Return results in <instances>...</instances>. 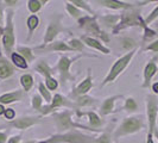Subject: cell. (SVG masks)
<instances>
[{
    "instance_id": "cell-1",
    "label": "cell",
    "mask_w": 158,
    "mask_h": 143,
    "mask_svg": "<svg viewBox=\"0 0 158 143\" xmlns=\"http://www.w3.org/2000/svg\"><path fill=\"white\" fill-rule=\"evenodd\" d=\"M145 128V123L142 116L137 117H127L123 120V123L119 125V128L114 132V138H119L121 136L131 135L140 131L142 129Z\"/></svg>"
},
{
    "instance_id": "cell-2",
    "label": "cell",
    "mask_w": 158,
    "mask_h": 143,
    "mask_svg": "<svg viewBox=\"0 0 158 143\" xmlns=\"http://www.w3.org/2000/svg\"><path fill=\"white\" fill-rule=\"evenodd\" d=\"M38 143H96L90 136H86L79 131H69L67 134H57L51 136L47 141Z\"/></svg>"
},
{
    "instance_id": "cell-3",
    "label": "cell",
    "mask_w": 158,
    "mask_h": 143,
    "mask_svg": "<svg viewBox=\"0 0 158 143\" xmlns=\"http://www.w3.org/2000/svg\"><path fill=\"white\" fill-rule=\"evenodd\" d=\"M135 53H137V49L132 50V51H128L126 55L121 56L120 58H118L117 62L112 66L111 71L108 73V75L105 78L103 82L101 84V86H105V85H107L108 82H112V81H114V80L117 79V76H118L119 74L128 66V63L131 62V60L133 58V56H135Z\"/></svg>"
},
{
    "instance_id": "cell-4",
    "label": "cell",
    "mask_w": 158,
    "mask_h": 143,
    "mask_svg": "<svg viewBox=\"0 0 158 143\" xmlns=\"http://www.w3.org/2000/svg\"><path fill=\"white\" fill-rule=\"evenodd\" d=\"M144 20V18L140 15V10L138 8H131L127 10L126 12H124L120 16V23L118 24L117 29L114 30V32H118L123 29H126L130 26H140Z\"/></svg>"
},
{
    "instance_id": "cell-5",
    "label": "cell",
    "mask_w": 158,
    "mask_h": 143,
    "mask_svg": "<svg viewBox=\"0 0 158 143\" xmlns=\"http://www.w3.org/2000/svg\"><path fill=\"white\" fill-rule=\"evenodd\" d=\"M146 116H148V134L155 132L156 122L158 117V102L156 97L152 94H149L146 97Z\"/></svg>"
},
{
    "instance_id": "cell-6",
    "label": "cell",
    "mask_w": 158,
    "mask_h": 143,
    "mask_svg": "<svg viewBox=\"0 0 158 143\" xmlns=\"http://www.w3.org/2000/svg\"><path fill=\"white\" fill-rule=\"evenodd\" d=\"M12 19H13V12L10 11L6 16V28L2 33V46L7 54L12 53V48L15 46V31H13Z\"/></svg>"
},
{
    "instance_id": "cell-7",
    "label": "cell",
    "mask_w": 158,
    "mask_h": 143,
    "mask_svg": "<svg viewBox=\"0 0 158 143\" xmlns=\"http://www.w3.org/2000/svg\"><path fill=\"white\" fill-rule=\"evenodd\" d=\"M55 122L60 131L69 130V129H75V128L87 129L86 127L76 124V123H74V122L71 120V111H64V112H62V113L55 115Z\"/></svg>"
},
{
    "instance_id": "cell-8",
    "label": "cell",
    "mask_w": 158,
    "mask_h": 143,
    "mask_svg": "<svg viewBox=\"0 0 158 143\" xmlns=\"http://www.w3.org/2000/svg\"><path fill=\"white\" fill-rule=\"evenodd\" d=\"M79 23H80V26H81V28H83L85 30H87L88 32L95 33L96 36H99V37H100L101 40L105 41V42H108V37H107V35L99 29L98 23L94 20V18H89V17L82 18V17H81V18L79 19Z\"/></svg>"
},
{
    "instance_id": "cell-9",
    "label": "cell",
    "mask_w": 158,
    "mask_h": 143,
    "mask_svg": "<svg viewBox=\"0 0 158 143\" xmlns=\"http://www.w3.org/2000/svg\"><path fill=\"white\" fill-rule=\"evenodd\" d=\"M156 61H157V57L151 58L150 61L148 62V64L145 66V68H144V73H143L144 81L142 84L143 88H151V81H152L153 76L157 74L158 72V66Z\"/></svg>"
},
{
    "instance_id": "cell-10",
    "label": "cell",
    "mask_w": 158,
    "mask_h": 143,
    "mask_svg": "<svg viewBox=\"0 0 158 143\" xmlns=\"http://www.w3.org/2000/svg\"><path fill=\"white\" fill-rule=\"evenodd\" d=\"M61 31H65L62 24H61V16L57 17V19H52L45 32V36H44V46H47L48 43H50L51 41L55 40V37L60 33Z\"/></svg>"
},
{
    "instance_id": "cell-11",
    "label": "cell",
    "mask_w": 158,
    "mask_h": 143,
    "mask_svg": "<svg viewBox=\"0 0 158 143\" xmlns=\"http://www.w3.org/2000/svg\"><path fill=\"white\" fill-rule=\"evenodd\" d=\"M60 106H68V107H75V105L71 103L70 100H68L67 98H64L63 95L61 94H56L54 97V100H52V103L51 105H49V106H45V107H42V110H40V113L43 115V116H45L48 113H50V112H52L57 107H60Z\"/></svg>"
},
{
    "instance_id": "cell-12",
    "label": "cell",
    "mask_w": 158,
    "mask_h": 143,
    "mask_svg": "<svg viewBox=\"0 0 158 143\" xmlns=\"http://www.w3.org/2000/svg\"><path fill=\"white\" fill-rule=\"evenodd\" d=\"M81 56H77V57H75V58H68L67 56H62L61 58H60V62L57 64V69L60 71L61 73V80L65 82V81H68V80H74V78L70 75V73H69V67H70L71 62L74 61V60H77L80 58Z\"/></svg>"
},
{
    "instance_id": "cell-13",
    "label": "cell",
    "mask_w": 158,
    "mask_h": 143,
    "mask_svg": "<svg viewBox=\"0 0 158 143\" xmlns=\"http://www.w3.org/2000/svg\"><path fill=\"white\" fill-rule=\"evenodd\" d=\"M40 120L37 117H22L16 120H12L8 123V127H13L16 129H20V130H25L27 128L35 125L36 123H40Z\"/></svg>"
},
{
    "instance_id": "cell-14",
    "label": "cell",
    "mask_w": 158,
    "mask_h": 143,
    "mask_svg": "<svg viewBox=\"0 0 158 143\" xmlns=\"http://www.w3.org/2000/svg\"><path fill=\"white\" fill-rule=\"evenodd\" d=\"M92 87H93V82H92V73H90V69H88L87 78L80 84L79 86L76 87V89H74L73 95H80V97H81V95H85Z\"/></svg>"
},
{
    "instance_id": "cell-15",
    "label": "cell",
    "mask_w": 158,
    "mask_h": 143,
    "mask_svg": "<svg viewBox=\"0 0 158 143\" xmlns=\"http://www.w3.org/2000/svg\"><path fill=\"white\" fill-rule=\"evenodd\" d=\"M98 4L102 5L105 7L108 8H117V10H131L135 8V5L124 2V1H117V0H102V1H98Z\"/></svg>"
},
{
    "instance_id": "cell-16",
    "label": "cell",
    "mask_w": 158,
    "mask_h": 143,
    "mask_svg": "<svg viewBox=\"0 0 158 143\" xmlns=\"http://www.w3.org/2000/svg\"><path fill=\"white\" fill-rule=\"evenodd\" d=\"M120 98H123V97H121V95H114V97L107 98L102 103L101 107H100V113H101L102 116H106V115H110L111 112H113L114 103H115L117 99H120Z\"/></svg>"
},
{
    "instance_id": "cell-17",
    "label": "cell",
    "mask_w": 158,
    "mask_h": 143,
    "mask_svg": "<svg viewBox=\"0 0 158 143\" xmlns=\"http://www.w3.org/2000/svg\"><path fill=\"white\" fill-rule=\"evenodd\" d=\"M15 73V68L2 57H0V79H7Z\"/></svg>"
},
{
    "instance_id": "cell-18",
    "label": "cell",
    "mask_w": 158,
    "mask_h": 143,
    "mask_svg": "<svg viewBox=\"0 0 158 143\" xmlns=\"http://www.w3.org/2000/svg\"><path fill=\"white\" fill-rule=\"evenodd\" d=\"M23 98V92L22 91H16V92H12V93H6V94H2L0 97V105L2 104H12L17 102V100H20Z\"/></svg>"
},
{
    "instance_id": "cell-19",
    "label": "cell",
    "mask_w": 158,
    "mask_h": 143,
    "mask_svg": "<svg viewBox=\"0 0 158 143\" xmlns=\"http://www.w3.org/2000/svg\"><path fill=\"white\" fill-rule=\"evenodd\" d=\"M81 38H82V41H83L87 46H89V47L95 48V49L100 50V51L103 53V54H110V49H108V48H106V47H103L102 44H101L98 40L92 38V37H88V36H82Z\"/></svg>"
},
{
    "instance_id": "cell-20",
    "label": "cell",
    "mask_w": 158,
    "mask_h": 143,
    "mask_svg": "<svg viewBox=\"0 0 158 143\" xmlns=\"http://www.w3.org/2000/svg\"><path fill=\"white\" fill-rule=\"evenodd\" d=\"M42 48H44L45 50H57V51H73V49L70 48V46H67L63 42H55L51 43L50 46H43Z\"/></svg>"
},
{
    "instance_id": "cell-21",
    "label": "cell",
    "mask_w": 158,
    "mask_h": 143,
    "mask_svg": "<svg viewBox=\"0 0 158 143\" xmlns=\"http://www.w3.org/2000/svg\"><path fill=\"white\" fill-rule=\"evenodd\" d=\"M120 43H121V48L125 49V50H128V51H132L138 48V43L135 38L132 37H124L120 40Z\"/></svg>"
},
{
    "instance_id": "cell-22",
    "label": "cell",
    "mask_w": 158,
    "mask_h": 143,
    "mask_svg": "<svg viewBox=\"0 0 158 143\" xmlns=\"http://www.w3.org/2000/svg\"><path fill=\"white\" fill-rule=\"evenodd\" d=\"M140 26L144 29V37H143V40L144 41L153 40V38H156V37L158 36V32L156 31V30H153V29H151L150 26H148L144 20H143V23H142Z\"/></svg>"
},
{
    "instance_id": "cell-23",
    "label": "cell",
    "mask_w": 158,
    "mask_h": 143,
    "mask_svg": "<svg viewBox=\"0 0 158 143\" xmlns=\"http://www.w3.org/2000/svg\"><path fill=\"white\" fill-rule=\"evenodd\" d=\"M26 24H27V28H29V38H27V40H30V37L32 36L35 29L40 25V18L37 16H35V15H32V16H30L27 18Z\"/></svg>"
},
{
    "instance_id": "cell-24",
    "label": "cell",
    "mask_w": 158,
    "mask_h": 143,
    "mask_svg": "<svg viewBox=\"0 0 158 143\" xmlns=\"http://www.w3.org/2000/svg\"><path fill=\"white\" fill-rule=\"evenodd\" d=\"M11 60H12V62L16 64L18 68H27V62H26V60L24 58L22 55H19L18 53H12L11 54Z\"/></svg>"
},
{
    "instance_id": "cell-25",
    "label": "cell",
    "mask_w": 158,
    "mask_h": 143,
    "mask_svg": "<svg viewBox=\"0 0 158 143\" xmlns=\"http://www.w3.org/2000/svg\"><path fill=\"white\" fill-rule=\"evenodd\" d=\"M88 116L89 117V123H90V125L94 128H99L101 127V124H102V122H101V119L99 118V116L94 113V112H83V113H79V116Z\"/></svg>"
},
{
    "instance_id": "cell-26",
    "label": "cell",
    "mask_w": 158,
    "mask_h": 143,
    "mask_svg": "<svg viewBox=\"0 0 158 143\" xmlns=\"http://www.w3.org/2000/svg\"><path fill=\"white\" fill-rule=\"evenodd\" d=\"M36 71L40 72V74H43L45 78H49V76H51V74H52V71H51V68L48 66L45 61H40V63L37 64V67H36Z\"/></svg>"
},
{
    "instance_id": "cell-27",
    "label": "cell",
    "mask_w": 158,
    "mask_h": 143,
    "mask_svg": "<svg viewBox=\"0 0 158 143\" xmlns=\"http://www.w3.org/2000/svg\"><path fill=\"white\" fill-rule=\"evenodd\" d=\"M18 54L22 55L26 60V62H32L35 56L32 54V50L30 48H26V47H19L18 48Z\"/></svg>"
},
{
    "instance_id": "cell-28",
    "label": "cell",
    "mask_w": 158,
    "mask_h": 143,
    "mask_svg": "<svg viewBox=\"0 0 158 143\" xmlns=\"http://www.w3.org/2000/svg\"><path fill=\"white\" fill-rule=\"evenodd\" d=\"M123 109L128 112H135L138 110V104H137L135 98L130 97V98H127L126 100H125V105H124Z\"/></svg>"
},
{
    "instance_id": "cell-29",
    "label": "cell",
    "mask_w": 158,
    "mask_h": 143,
    "mask_svg": "<svg viewBox=\"0 0 158 143\" xmlns=\"http://www.w3.org/2000/svg\"><path fill=\"white\" fill-rule=\"evenodd\" d=\"M20 82H22V85H23L24 89L27 92V91H30L31 87H32L33 78H32L30 74H24L23 76L20 78Z\"/></svg>"
},
{
    "instance_id": "cell-30",
    "label": "cell",
    "mask_w": 158,
    "mask_h": 143,
    "mask_svg": "<svg viewBox=\"0 0 158 143\" xmlns=\"http://www.w3.org/2000/svg\"><path fill=\"white\" fill-rule=\"evenodd\" d=\"M47 1H38V0H30L27 1V7L31 11L32 13H36L40 10V7L43 6V4H45Z\"/></svg>"
},
{
    "instance_id": "cell-31",
    "label": "cell",
    "mask_w": 158,
    "mask_h": 143,
    "mask_svg": "<svg viewBox=\"0 0 158 143\" xmlns=\"http://www.w3.org/2000/svg\"><path fill=\"white\" fill-rule=\"evenodd\" d=\"M95 103V99L87 97V95H81L76 99L77 106H88V105H93Z\"/></svg>"
},
{
    "instance_id": "cell-32",
    "label": "cell",
    "mask_w": 158,
    "mask_h": 143,
    "mask_svg": "<svg viewBox=\"0 0 158 143\" xmlns=\"http://www.w3.org/2000/svg\"><path fill=\"white\" fill-rule=\"evenodd\" d=\"M158 19V5L156 6V7L153 8L152 11L150 12V15L146 17L145 19H144V22H145V24L149 26L150 24H153L156 20Z\"/></svg>"
},
{
    "instance_id": "cell-33",
    "label": "cell",
    "mask_w": 158,
    "mask_h": 143,
    "mask_svg": "<svg viewBox=\"0 0 158 143\" xmlns=\"http://www.w3.org/2000/svg\"><path fill=\"white\" fill-rule=\"evenodd\" d=\"M65 7H67V11L69 12L70 16L75 17V18H77V19L81 18V12H80V10H77L74 5H71L70 2H65Z\"/></svg>"
},
{
    "instance_id": "cell-34",
    "label": "cell",
    "mask_w": 158,
    "mask_h": 143,
    "mask_svg": "<svg viewBox=\"0 0 158 143\" xmlns=\"http://www.w3.org/2000/svg\"><path fill=\"white\" fill-rule=\"evenodd\" d=\"M71 4H74L75 6H79V7H81V8H85L87 12H89V13H90V15H93V16L95 15L94 11L88 6V4L86 2V1H82V0H73V1H71Z\"/></svg>"
},
{
    "instance_id": "cell-35",
    "label": "cell",
    "mask_w": 158,
    "mask_h": 143,
    "mask_svg": "<svg viewBox=\"0 0 158 143\" xmlns=\"http://www.w3.org/2000/svg\"><path fill=\"white\" fill-rule=\"evenodd\" d=\"M102 20L107 26H113L118 24V20H120V16H106L102 18Z\"/></svg>"
},
{
    "instance_id": "cell-36",
    "label": "cell",
    "mask_w": 158,
    "mask_h": 143,
    "mask_svg": "<svg viewBox=\"0 0 158 143\" xmlns=\"http://www.w3.org/2000/svg\"><path fill=\"white\" fill-rule=\"evenodd\" d=\"M42 97L38 94H35L32 97V107L35 109V110H38L40 111L42 110Z\"/></svg>"
},
{
    "instance_id": "cell-37",
    "label": "cell",
    "mask_w": 158,
    "mask_h": 143,
    "mask_svg": "<svg viewBox=\"0 0 158 143\" xmlns=\"http://www.w3.org/2000/svg\"><path fill=\"white\" fill-rule=\"evenodd\" d=\"M69 44H70V48L73 50H79V51H82V50H83V43L80 40L73 38V40L69 42Z\"/></svg>"
},
{
    "instance_id": "cell-38",
    "label": "cell",
    "mask_w": 158,
    "mask_h": 143,
    "mask_svg": "<svg viewBox=\"0 0 158 143\" xmlns=\"http://www.w3.org/2000/svg\"><path fill=\"white\" fill-rule=\"evenodd\" d=\"M145 51H152V53H157L158 54V38L155 41H152L150 44H148L144 48Z\"/></svg>"
},
{
    "instance_id": "cell-39",
    "label": "cell",
    "mask_w": 158,
    "mask_h": 143,
    "mask_svg": "<svg viewBox=\"0 0 158 143\" xmlns=\"http://www.w3.org/2000/svg\"><path fill=\"white\" fill-rule=\"evenodd\" d=\"M45 80H47V88H48V89L54 91V89H56V88H57V86H58V82H57L54 78L49 76V78H45Z\"/></svg>"
},
{
    "instance_id": "cell-40",
    "label": "cell",
    "mask_w": 158,
    "mask_h": 143,
    "mask_svg": "<svg viewBox=\"0 0 158 143\" xmlns=\"http://www.w3.org/2000/svg\"><path fill=\"white\" fill-rule=\"evenodd\" d=\"M40 92L47 102H51V95H50V93L48 92V89H47V87L44 86V84H42V82L40 84Z\"/></svg>"
},
{
    "instance_id": "cell-41",
    "label": "cell",
    "mask_w": 158,
    "mask_h": 143,
    "mask_svg": "<svg viewBox=\"0 0 158 143\" xmlns=\"http://www.w3.org/2000/svg\"><path fill=\"white\" fill-rule=\"evenodd\" d=\"M96 143H111V137L108 134H102L99 138L95 140Z\"/></svg>"
},
{
    "instance_id": "cell-42",
    "label": "cell",
    "mask_w": 158,
    "mask_h": 143,
    "mask_svg": "<svg viewBox=\"0 0 158 143\" xmlns=\"http://www.w3.org/2000/svg\"><path fill=\"white\" fill-rule=\"evenodd\" d=\"M4 115H5V117H6L7 119L15 118V116H16V113H15V111H13V109H7V110H5Z\"/></svg>"
},
{
    "instance_id": "cell-43",
    "label": "cell",
    "mask_w": 158,
    "mask_h": 143,
    "mask_svg": "<svg viewBox=\"0 0 158 143\" xmlns=\"http://www.w3.org/2000/svg\"><path fill=\"white\" fill-rule=\"evenodd\" d=\"M151 89H152V92H153L155 94H158V81L151 85Z\"/></svg>"
},
{
    "instance_id": "cell-44",
    "label": "cell",
    "mask_w": 158,
    "mask_h": 143,
    "mask_svg": "<svg viewBox=\"0 0 158 143\" xmlns=\"http://www.w3.org/2000/svg\"><path fill=\"white\" fill-rule=\"evenodd\" d=\"M7 141V135L5 132H0V143H5Z\"/></svg>"
},
{
    "instance_id": "cell-45",
    "label": "cell",
    "mask_w": 158,
    "mask_h": 143,
    "mask_svg": "<svg viewBox=\"0 0 158 143\" xmlns=\"http://www.w3.org/2000/svg\"><path fill=\"white\" fill-rule=\"evenodd\" d=\"M20 141V136H13L11 140H8V143H18Z\"/></svg>"
},
{
    "instance_id": "cell-46",
    "label": "cell",
    "mask_w": 158,
    "mask_h": 143,
    "mask_svg": "<svg viewBox=\"0 0 158 143\" xmlns=\"http://www.w3.org/2000/svg\"><path fill=\"white\" fill-rule=\"evenodd\" d=\"M146 143H155V140H153V135H152V134H148V135H146Z\"/></svg>"
},
{
    "instance_id": "cell-47",
    "label": "cell",
    "mask_w": 158,
    "mask_h": 143,
    "mask_svg": "<svg viewBox=\"0 0 158 143\" xmlns=\"http://www.w3.org/2000/svg\"><path fill=\"white\" fill-rule=\"evenodd\" d=\"M5 4H7V5H10V6H13V5L18 4V1H5Z\"/></svg>"
},
{
    "instance_id": "cell-48",
    "label": "cell",
    "mask_w": 158,
    "mask_h": 143,
    "mask_svg": "<svg viewBox=\"0 0 158 143\" xmlns=\"http://www.w3.org/2000/svg\"><path fill=\"white\" fill-rule=\"evenodd\" d=\"M152 25H153V30H156V31L158 32V19L155 22V23L152 24Z\"/></svg>"
},
{
    "instance_id": "cell-49",
    "label": "cell",
    "mask_w": 158,
    "mask_h": 143,
    "mask_svg": "<svg viewBox=\"0 0 158 143\" xmlns=\"http://www.w3.org/2000/svg\"><path fill=\"white\" fill-rule=\"evenodd\" d=\"M4 112H5L4 106H2V105H0V116H1V115H4Z\"/></svg>"
},
{
    "instance_id": "cell-50",
    "label": "cell",
    "mask_w": 158,
    "mask_h": 143,
    "mask_svg": "<svg viewBox=\"0 0 158 143\" xmlns=\"http://www.w3.org/2000/svg\"><path fill=\"white\" fill-rule=\"evenodd\" d=\"M153 136L157 138V141H158V129H156V130H155V132H153Z\"/></svg>"
},
{
    "instance_id": "cell-51",
    "label": "cell",
    "mask_w": 158,
    "mask_h": 143,
    "mask_svg": "<svg viewBox=\"0 0 158 143\" xmlns=\"http://www.w3.org/2000/svg\"><path fill=\"white\" fill-rule=\"evenodd\" d=\"M1 15H2V7H1V6H0V23H1Z\"/></svg>"
},
{
    "instance_id": "cell-52",
    "label": "cell",
    "mask_w": 158,
    "mask_h": 143,
    "mask_svg": "<svg viewBox=\"0 0 158 143\" xmlns=\"http://www.w3.org/2000/svg\"><path fill=\"white\" fill-rule=\"evenodd\" d=\"M2 33H4V29H1V28H0V36H1Z\"/></svg>"
},
{
    "instance_id": "cell-53",
    "label": "cell",
    "mask_w": 158,
    "mask_h": 143,
    "mask_svg": "<svg viewBox=\"0 0 158 143\" xmlns=\"http://www.w3.org/2000/svg\"><path fill=\"white\" fill-rule=\"evenodd\" d=\"M156 57H157V58H158V56H156Z\"/></svg>"
}]
</instances>
